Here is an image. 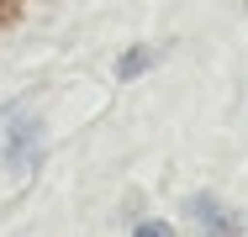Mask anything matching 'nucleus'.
I'll return each mask as SVG.
<instances>
[{"label": "nucleus", "mask_w": 248, "mask_h": 237, "mask_svg": "<svg viewBox=\"0 0 248 237\" xmlns=\"http://www.w3.org/2000/svg\"><path fill=\"white\" fill-rule=\"evenodd\" d=\"M190 216L211 222V232H217V237H232V232H238V222H232V216H227V211H222L211 195H196V200H190Z\"/></svg>", "instance_id": "2"}, {"label": "nucleus", "mask_w": 248, "mask_h": 237, "mask_svg": "<svg viewBox=\"0 0 248 237\" xmlns=\"http://www.w3.org/2000/svg\"><path fill=\"white\" fill-rule=\"evenodd\" d=\"M132 237H169V227H164V222H143Z\"/></svg>", "instance_id": "4"}, {"label": "nucleus", "mask_w": 248, "mask_h": 237, "mask_svg": "<svg viewBox=\"0 0 248 237\" xmlns=\"http://www.w3.org/2000/svg\"><path fill=\"white\" fill-rule=\"evenodd\" d=\"M16 11H21V0H0V21H16Z\"/></svg>", "instance_id": "5"}, {"label": "nucleus", "mask_w": 248, "mask_h": 237, "mask_svg": "<svg viewBox=\"0 0 248 237\" xmlns=\"http://www.w3.org/2000/svg\"><path fill=\"white\" fill-rule=\"evenodd\" d=\"M148 63H153V47H127V53L116 58V74H122V79H138Z\"/></svg>", "instance_id": "3"}, {"label": "nucleus", "mask_w": 248, "mask_h": 237, "mask_svg": "<svg viewBox=\"0 0 248 237\" xmlns=\"http://www.w3.org/2000/svg\"><path fill=\"white\" fill-rule=\"evenodd\" d=\"M37 116H27L21 127H16V137H11V148H5V163L11 169H27V158H32V148H37Z\"/></svg>", "instance_id": "1"}]
</instances>
